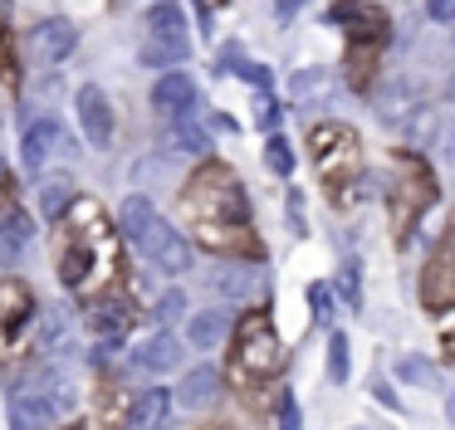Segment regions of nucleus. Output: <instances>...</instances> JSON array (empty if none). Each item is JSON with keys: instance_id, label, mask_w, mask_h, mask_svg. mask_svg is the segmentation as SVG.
Returning a JSON list of instances; mask_svg holds the SVG:
<instances>
[{"instance_id": "nucleus-21", "label": "nucleus", "mask_w": 455, "mask_h": 430, "mask_svg": "<svg viewBox=\"0 0 455 430\" xmlns=\"http://www.w3.org/2000/svg\"><path fill=\"white\" fill-rule=\"evenodd\" d=\"M69 211H74L69 176H50V181L40 186V215H44V220H69Z\"/></svg>"}, {"instance_id": "nucleus-36", "label": "nucleus", "mask_w": 455, "mask_h": 430, "mask_svg": "<svg viewBox=\"0 0 455 430\" xmlns=\"http://www.w3.org/2000/svg\"><path fill=\"white\" fill-rule=\"evenodd\" d=\"M245 78H250L255 88H265V84H269V68H265V64H245Z\"/></svg>"}, {"instance_id": "nucleus-13", "label": "nucleus", "mask_w": 455, "mask_h": 430, "mask_svg": "<svg viewBox=\"0 0 455 430\" xmlns=\"http://www.w3.org/2000/svg\"><path fill=\"white\" fill-rule=\"evenodd\" d=\"M132 299H123V293H99V299L89 303V322H93V332L99 338H113V342H123V332L132 328Z\"/></svg>"}, {"instance_id": "nucleus-26", "label": "nucleus", "mask_w": 455, "mask_h": 430, "mask_svg": "<svg viewBox=\"0 0 455 430\" xmlns=\"http://www.w3.org/2000/svg\"><path fill=\"white\" fill-rule=\"evenodd\" d=\"M328 381L333 386L347 381V338L343 332H328Z\"/></svg>"}, {"instance_id": "nucleus-30", "label": "nucleus", "mask_w": 455, "mask_h": 430, "mask_svg": "<svg viewBox=\"0 0 455 430\" xmlns=\"http://www.w3.org/2000/svg\"><path fill=\"white\" fill-rule=\"evenodd\" d=\"M181 313H187V293H181V289H167V293H162V303H157V313H152V318H157L162 328H167V322H177V318H181Z\"/></svg>"}, {"instance_id": "nucleus-20", "label": "nucleus", "mask_w": 455, "mask_h": 430, "mask_svg": "<svg viewBox=\"0 0 455 430\" xmlns=\"http://www.w3.org/2000/svg\"><path fill=\"white\" fill-rule=\"evenodd\" d=\"M157 220H162V215H157V205H152L148 195H128V201H123V211H118L123 235H128L138 250H142V240L152 235V225H157Z\"/></svg>"}, {"instance_id": "nucleus-4", "label": "nucleus", "mask_w": 455, "mask_h": 430, "mask_svg": "<svg viewBox=\"0 0 455 430\" xmlns=\"http://www.w3.org/2000/svg\"><path fill=\"white\" fill-rule=\"evenodd\" d=\"M74 113H79V127H84V142L93 152H108L113 137H118V117H113V103L99 84H84L74 93Z\"/></svg>"}, {"instance_id": "nucleus-16", "label": "nucleus", "mask_w": 455, "mask_h": 430, "mask_svg": "<svg viewBox=\"0 0 455 430\" xmlns=\"http://www.w3.org/2000/svg\"><path fill=\"white\" fill-rule=\"evenodd\" d=\"M30 235H35V225L25 211L0 215V264H5V269H20V259L30 254Z\"/></svg>"}, {"instance_id": "nucleus-22", "label": "nucleus", "mask_w": 455, "mask_h": 430, "mask_svg": "<svg viewBox=\"0 0 455 430\" xmlns=\"http://www.w3.org/2000/svg\"><path fill=\"white\" fill-rule=\"evenodd\" d=\"M172 147H177V152H187V156H211V132L187 113V117H177V123H172Z\"/></svg>"}, {"instance_id": "nucleus-5", "label": "nucleus", "mask_w": 455, "mask_h": 430, "mask_svg": "<svg viewBox=\"0 0 455 430\" xmlns=\"http://www.w3.org/2000/svg\"><path fill=\"white\" fill-rule=\"evenodd\" d=\"M50 156H74V142L64 137L60 117H35L20 132V166L40 176L44 166H50Z\"/></svg>"}, {"instance_id": "nucleus-40", "label": "nucleus", "mask_w": 455, "mask_h": 430, "mask_svg": "<svg viewBox=\"0 0 455 430\" xmlns=\"http://www.w3.org/2000/svg\"><path fill=\"white\" fill-rule=\"evenodd\" d=\"M69 430H74V426H69Z\"/></svg>"}, {"instance_id": "nucleus-38", "label": "nucleus", "mask_w": 455, "mask_h": 430, "mask_svg": "<svg viewBox=\"0 0 455 430\" xmlns=\"http://www.w3.org/2000/svg\"><path fill=\"white\" fill-rule=\"evenodd\" d=\"M445 98H451V103H455V74H451V84H445Z\"/></svg>"}, {"instance_id": "nucleus-14", "label": "nucleus", "mask_w": 455, "mask_h": 430, "mask_svg": "<svg viewBox=\"0 0 455 430\" xmlns=\"http://www.w3.org/2000/svg\"><path fill=\"white\" fill-rule=\"evenodd\" d=\"M128 367H132V371H148V377H162V371L181 367V342L172 338L167 328L152 332V338H148V342H142V347L128 357Z\"/></svg>"}, {"instance_id": "nucleus-39", "label": "nucleus", "mask_w": 455, "mask_h": 430, "mask_svg": "<svg viewBox=\"0 0 455 430\" xmlns=\"http://www.w3.org/2000/svg\"><path fill=\"white\" fill-rule=\"evenodd\" d=\"M211 430H235V426H211Z\"/></svg>"}, {"instance_id": "nucleus-8", "label": "nucleus", "mask_w": 455, "mask_h": 430, "mask_svg": "<svg viewBox=\"0 0 455 430\" xmlns=\"http://www.w3.org/2000/svg\"><path fill=\"white\" fill-rule=\"evenodd\" d=\"M308 147H314V156H318V171H328V176H338L343 166H353V156H357V137L347 132V127H338V123L314 127V132H308Z\"/></svg>"}, {"instance_id": "nucleus-2", "label": "nucleus", "mask_w": 455, "mask_h": 430, "mask_svg": "<svg viewBox=\"0 0 455 430\" xmlns=\"http://www.w3.org/2000/svg\"><path fill=\"white\" fill-rule=\"evenodd\" d=\"M289 362L284 342H279L275 322H269V313H245V322H240L235 332V377H279Z\"/></svg>"}, {"instance_id": "nucleus-3", "label": "nucleus", "mask_w": 455, "mask_h": 430, "mask_svg": "<svg viewBox=\"0 0 455 430\" xmlns=\"http://www.w3.org/2000/svg\"><path fill=\"white\" fill-rule=\"evenodd\" d=\"M35 322V293L25 279H0V362H11L25 347V332Z\"/></svg>"}, {"instance_id": "nucleus-33", "label": "nucleus", "mask_w": 455, "mask_h": 430, "mask_svg": "<svg viewBox=\"0 0 455 430\" xmlns=\"http://www.w3.org/2000/svg\"><path fill=\"white\" fill-rule=\"evenodd\" d=\"M426 15L435 25H455V0H426Z\"/></svg>"}, {"instance_id": "nucleus-35", "label": "nucleus", "mask_w": 455, "mask_h": 430, "mask_svg": "<svg viewBox=\"0 0 455 430\" xmlns=\"http://www.w3.org/2000/svg\"><path fill=\"white\" fill-rule=\"evenodd\" d=\"M304 10V0H275V20H294Z\"/></svg>"}, {"instance_id": "nucleus-17", "label": "nucleus", "mask_w": 455, "mask_h": 430, "mask_svg": "<svg viewBox=\"0 0 455 430\" xmlns=\"http://www.w3.org/2000/svg\"><path fill=\"white\" fill-rule=\"evenodd\" d=\"M216 396H220V371L216 367H191L177 386V406H187V410L216 406Z\"/></svg>"}, {"instance_id": "nucleus-34", "label": "nucleus", "mask_w": 455, "mask_h": 430, "mask_svg": "<svg viewBox=\"0 0 455 430\" xmlns=\"http://www.w3.org/2000/svg\"><path fill=\"white\" fill-rule=\"evenodd\" d=\"M255 123H259V127H275V123H279V108H275V98H269V93H259V103H255Z\"/></svg>"}, {"instance_id": "nucleus-28", "label": "nucleus", "mask_w": 455, "mask_h": 430, "mask_svg": "<svg viewBox=\"0 0 455 430\" xmlns=\"http://www.w3.org/2000/svg\"><path fill=\"white\" fill-rule=\"evenodd\" d=\"M265 166L275 176H289V171H294V147H289L284 137H269V142H265Z\"/></svg>"}, {"instance_id": "nucleus-12", "label": "nucleus", "mask_w": 455, "mask_h": 430, "mask_svg": "<svg viewBox=\"0 0 455 430\" xmlns=\"http://www.w3.org/2000/svg\"><path fill=\"white\" fill-rule=\"evenodd\" d=\"M211 289L226 303H250V299L265 293V274H259L255 264H220V269L211 274Z\"/></svg>"}, {"instance_id": "nucleus-6", "label": "nucleus", "mask_w": 455, "mask_h": 430, "mask_svg": "<svg viewBox=\"0 0 455 430\" xmlns=\"http://www.w3.org/2000/svg\"><path fill=\"white\" fill-rule=\"evenodd\" d=\"M25 49H30L35 64H50L54 68V64H64V59L79 49V25L64 20V15H50V20H40V25H30Z\"/></svg>"}, {"instance_id": "nucleus-31", "label": "nucleus", "mask_w": 455, "mask_h": 430, "mask_svg": "<svg viewBox=\"0 0 455 430\" xmlns=\"http://www.w3.org/2000/svg\"><path fill=\"white\" fill-rule=\"evenodd\" d=\"M308 308H314L318 322H333V293H328V283H308Z\"/></svg>"}, {"instance_id": "nucleus-32", "label": "nucleus", "mask_w": 455, "mask_h": 430, "mask_svg": "<svg viewBox=\"0 0 455 430\" xmlns=\"http://www.w3.org/2000/svg\"><path fill=\"white\" fill-rule=\"evenodd\" d=\"M338 283H343V299H347V308H363V289H357V264H353V259L343 264V279H338Z\"/></svg>"}, {"instance_id": "nucleus-11", "label": "nucleus", "mask_w": 455, "mask_h": 430, "mask_svg": "<svg viewBox=\"0 0 455 430\" xmlns=\"http://www.w3.org/2000/svg\"><path fill=\"white\" fill-rule=\"evenodd\" d=\"M172 406H177V391H167V386L138 391V396H132L128 430H172Z\"/></svg>"}, {"instance_id": "nucleus-37", "label": "nucleus", "mask_w": 455, "mask_h": 430, "mask_svg": "<svg viewBox=\"0 0 455 430\" xmlns=\"http://www.w3.org/2000/svg\"><path fill=\"white\" fill-rule=\"evenodd\" d=\"M445 416H451V426H455V391H451V401H445Z\"/></svg>"}, {"instance_id": "nucleus-18", "label": "nucleus", "mask_w": 455, "mask_h": 430, "mask_svg": "<svg viewBox=\"0 0 455 430\" xmlns=\"http://www.w3.org/2000/svg\"><path fill=\"white\" fill-rule=\"evenodd\" d=\"M226 338H230V313H226V308L191 313V322H187V342H191L196 352H211V347H220Z\"/></svg>"}, {"instance_id": "nucleus-29", "label": "nucleus", "mask_w": 455, "mask_h": 430, "mask_svg": "<svg viewBox=\"0 0 455 430\" xmlns=\"http://www.w3.org/2000/svg\"><path fill=\"white\" fill-rule=\"evenodd\" d=\"M275 420H279V430H299L304 426V416H299V401H294V391H279L275 396Z\"/></svg>"}, {"instance_id": "nucleus-1", "label": "nucleus", "mask_w": 455, "mask_h": 430, "mask_svg": "<svg viewBox=\"0 0 455 430\" xmlns=\"http://www.w3.org/2000/svg\"><path fill=\"white\" fill-rule=\"evenodd\" d=\"M187 215L196 230H211V225H250V201H245V186L235 181L230 166H201L196 176L187 181Z\"/></svg>"}, {"instance_id": "nucleus-23", "label": "nucleus", "mask_w": 455, "mask_h": 430, "mask_svg": "<svg viewBox=\"0 0 455 430\" xmlns=\"http://www.w3.org/2000/svg\"><path fill=\"white\" fill-rule=\"evenodd\" d=\"M187 54H191V44H167V39H152V44H142V64L162 68V74H172V68H177Z\"/></svg>"}, {"instance_id": "nucleus-9", "label": "nucleus", "mask_w": 455, "mask_h": 430, "mask_svg": "<svg viewBox=\"0 0 455 430\" xmlns=\"http://www.w3.org/2000/svg\"><path fill=\"white\" fill-rule=\"evenodd\" d=\"M152 108H157L162 117H187L191 108H196V78L187 74V68H172V74H162L157 84H152Z\"/></svg>"}, {"instance_id": "nucleus-25", "label": "nucleus", "mask_w": 455, "mask_h": 430, "mask_svg": "<svg viewBox=\"0 0 455 430\" xmlns=\"http://www.w3.org/2000/svg\"><path fill=\"white\" fill-rule=\"evenodd\" d=\"M396 377H402V381H411V386H435V381H441V377H435V367H431V362H426V357H416V352H411V357H402V362H396Z\"/></svg>"}, {"instance_id": "nucleus-24", "label": "nucleus", "mask_w": 455, "mask_h": 430, "mask_svg": "<svg viewBox=\"0 0 455 430\" xmlns=\"http://www.w3.org/2000/svg\"><path fill=\"white\" fill-rule=\"evenodd\" d=\"M328 68H304V74L294 78V84H289V93L299 98V103H308V98H318V93H328Z\"/></svg>"}, {"instance_id": "nucleus-27", "label": "nucleus", "mask_w": 455, "mask_h": 430, "mask_svg": "<svg viewBox=\"0 0 455 430\" xmlns=\"http://www.w3.org/2000/svg\"><path fill=\"white\" fill-rule=\"evenodd\" d=\"M64 338H69V308H50L44 313V347L64 352Z\"/></svg>"}, {"instance_id": "nucleus-7", "label": "nucleus", "mask_w": 455, "mask_h": 430, "mask_svg": "<svg viewBox=\"0 0 455 430\" xmlns=\"http://www.w3.org/2000/svg\"><path fill=\"white\" fill-rule=\"evenodd\" d=\"M142 254H148V264H152V269H162V274H187L191 269L187 235H181L177 225H167V220L152 225V235L142 240Z\"/></svg>"}, {"instance_id": "nucleus-15", "label": "nucleus", "mask_w": 455, "mask_h": 430, "mask_svg": "<svg viewBox=\"0 0 455 430\" xmlns=\"http://www.w3.org/2000/svg\"><path fill=\"white\" fill-rule=\"evenodd\" d=\"M421 113V93H416L411 78H392V84L377 88V117L382 123H411Z\"/></svg>"}, {"instance_id": "nucleus-19", "label": "nucleus", "mask_w": 455, "mask_h": 430, "mask_svg": "<svg viewBox=\"0 0 455 430\" xmlns=\"http://www.w3.org/2000/svg\"><path fill=\"white\" fill-rule=\"evenodd\" d=\"M148 35L167 39V44H191L187 39V15H181L177 0H157V5L148 10Z\"/></svg>"}, {"instance_id": "nucleus-10", "label": "nucleus", "mask_w": 455, "mask_h": 430, "mask_svg": "<svg viewBox=\"0 0 455 430\" xmlns=\"http://www.w3.org/2000/svg\"><path fill=\"white\" fill-rule=\"evenodd\" d=\"M421 299H426V308H435V313L455 303V230H451V240L441 244V254L431 259V269H426Z\"/></svg>"}]
</instances>
